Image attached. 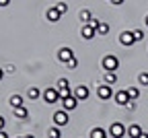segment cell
<instances>
[{"label": "cell", "mask_w": 148, "mask_h": 138, "mask_svg": "<svg viewBox=\"0 0 148 138\" xmlns=\"http://www.w3.org/2000/svg\"><path fill=\"white\" fill-rule=\"evenodd\" d=\"M8 4H10V0H0V6H2V8L8 6Z\"/></svg>", "instance_id": "cell-29"}, {"label": "cell", "mask_w": 148, "mask_h": 138, "mask_svg": "<svg viewBox=\"0 0 148 138\" xmlns=\"http://www.w3.org/2000/svg\"><path fill=\"white\" fill-rule=\"evenodd\" d=\"M101 66L105 68V72H115L119 68V58L113 56V54H109V56H105L101 60Z\"/></svg>", "instance_id": "cell-1"}, {"label": "cell", "mask_w": 148, "mask_h": 138, "mask_svg": "<svg viewBox=\"0 0 148 138\" xmlns=\"http://www.w3.org/2000/svg\"><path fill=\"white\" fill-rule=\"evenodd\" d=\"M43 99H45V103H58V101H60L58 89H45V91H43Z\"/></svg>", "instance_id": "cell-6"}, {"label": "cell", "mask_w": 148, "mask_h": 138, "mask_svg": "<svg viewBox=\"0 0 148 138\" xmlns=\"http://www.w3.org/2000/svg\"><path fill=\"white\" fill-rule=\"evenodd\" d=\"M23 138H25V136H23Z\"/></svg>", "instance_id": "cell-37"}, {"label": "cell", "mask_w": 148, "mask_h": 138, "mask_svg": "<svg viewBox=\"0 0 148 138\" xmlns=\"http://www.w3.org/2000/svg\"><path fill=\"white\" fill-rule=\"evenodd\" d=\"M62 105H64L66 111H72V109L78 107V99H76L74 95H70V97H66V99H62Z\"/></svg>", "instance_id": "cell-10"}, {"label": "cell", "mask_w": 148, "mask_h": 138, "mask_svg": "<svg viewBox=\"0 0 148 138\" xmlns=\"http://www.w3.org/2000/svg\"><path fill=\"white\" fill-rule=\"evenodd\" d=\"M8 105H10L12 109H16V107H23V97H21V95H12L10 99H8Z\"/></svg>", "instance_id": "cell-15"}, {"label": "cell", "mask_w": 148, "mask_h": 138, "mask_svg": "<svg viewBox=\"0 0 148 138\" xmlns=\"http://www.w3.org/2000/svg\"><path fill=\"white\" fill-rule=\"evenodd\" d=\"M109 33V25L107 23H99V27H97V35H107Z\"/></svg>", "instance_id": "cell-23"}, {"label": "cell", "mask_w": 148, "mask_h": 138, "mask_svg": "<svg viewBox=\"0 0 148 138\" xmlns=\"http://www.w3.org/2000/svg\"><path fill=\"white\" fill-rule=\"evenodd\" d=\"M111 4H115V6H119V4H123V0H111Z\"/></svg>", "instance_id": "cell-31"}, {"label": "cell", "mask_w": 148, "mask_h": 138, "mask_svg": "<svg viewBox=\"0 0 148 138\" xmlns=\"http://www.w3.org/2000/svg\"><path fill=\"white\" fill-rule=\"evenodd\" d=\"M0 138H10V136H8V134H6L4 130H0Z\"/></svg>", "instance_id": "cell-32"}, {"label": "cell", "mask_w": 148, "mask_h": 138, "mask_svg": "<svg viewBox=\"0 0 148 138\" xmlns=\"http://www.w3.org/2000/svg\"><path fill=\"white\" fill-rule=\"evenodd\" d=\"M56 8H58L62 14H66V12H68V4H66V2H58V4H56Z\"/></svg>", "instance_id": "cell-27"}, {"label": "cell", "mask_w": 148, "mask_h": 138, "mask_svg": "<svg viewBox=\"0 0 148 138\" xmlns=\"http://www.w3.org/2000/svg\"><path fill=\"white\" fill-rule=\"evenodd\" d=\"M14 115L18 117V120H25V117L29 115V111H27V107H16L14 109Z\"/></svg>", "instance_id": "cell-19"}, {"label": "cell", "mask_w": 148, "mask_h": 138, "mask_svg": "<svg viewBox=\"0 0 148 138\" xmlns=\"http://www.w3.org/2000/svg\"><path fill=\"white\" fill-rule=\"evenodd\" d=\"M66 66H68V70H74V68H76V66H78V58H76V56H74V58H72V60H70V62H68Z\"/></svg>", "instance_id": "cell-26"}, {"label": "cell", "mask_w": 148, "mask_h": 138, "mask_svg": "<svg viewBox=\"0 0 148 138\" xmlns=\"http://www.w3.org/2000/svg\"><path fill=\"white\" fill-rule=\"evenodd\" d=\"M68 122H70V117H68V111H66V109H60V111L53 113V126L62 128V126H66Z\"/></svg>", "instance_id": "cell-2"}, {"label": "cell", "mask_w": 148, "mask_h": 138, "mask_svg": "<svg viewBox=\"0 0 148 138\" xmlns=\"http://www.w3.org/2000/svg\"><path fill=\"white\" fill-rule=\"evenodd\" d=\"M105 83L107 85H115L117 83V74L115 72H105Z\"/></svg>", "instance_id": "cell-18"}, {"label": "cell", "mask_w": 148, "mask_h": 138, "mask_svg": "<svg viewBox=\"0 0 148 138\" xmlns=\"http://www.w3.org/2000/svg\"><path fill=\"white\" fill-rule=\"evenodd\" d=\"M90 138H107V134H105L103 128H92L90 130Z\"/></svg>", "instance_id": "cell-17"}, {"label": "cell", "mask_w": 148, "mask_h": 138, "mask_svg": "<svg viewBox=\"0 0 148 138\" xmlns=\"http://www.w3.org/2000/svg\"><path fill=\"white\" fill-rule=\"evenodd\" d=\"M109 134H111V138H123V136L127 134V130H125V126H123V124L115 122V124H111Z\"/></svg>", "instance_id": "cell-3"}, {"label": "cell", "mask_w": 148, "mask_h": 138, "mask_svg": "<svg viewBox=\"0 0 148 138\" xmlns=\"http://www.w3.org/2000/svg\"><path fill=\"white\" fill-rule=\"evenodd\" d=\"M80 35H82V39H86V41H88V39H92V37L97 35V31L92 29L90 25H84V27L80 29Z\"/></svg>", "instance_id": "cell-13"}, {"label": "cell", "mask_w": 148, "mask_h": 138, "mask_svg": "<svg viewBox=\"0 0 148 138\" xmlns=\"http://www.w3.org/2000/svg\"><path fill=\"white\" fill-rule=\"evenodd\" d=\"M140 138H148V134H146V132H142V134H140Z\"/></svg>", "instance_id": "cell-34"}, {"label": "cell", "mask_w": 148, "mask_h": 138, "mask_svg": "<svg viewBox=\"0 0 148 138\" xmlns=\"http://www.w3.org/2000/svg\"><path fill=\"white\" fill-rule=\"evenodd\" d=\"M72 95H74V97H76V99H78V101H84V99H86V97H88V89H86L84 85H78L76 89H74V93H72Z\"/></svg>", "instance_id": "cell-12"}, {"label": "cell", "mask_w": 148, "mask_h": 138, "mask_svg": "<svg viewBox=\"0 0 148 138\" xmlns=\"http://www.w3.org/2000/svg\"><path fill=\"white\" fill-rule=\"evenodd\" d=\"M127 95H130V99H132V101H136L138 97H140V91H138L136 87H130V89H127Z\"/></svg>", "instance_id": "cell-22"}, {"label": "cell", "mask_w": 148, "mask_h": 138, "mask_svg": "<svg viewBox=\"0 0 148 138\" xmlns=\"http://www.w3.org/2000/svg\"><path fill=\"white\" fill-rule=\"evenodd\" d=\"M97 95H99V99H101V101H107V99H111V97H113L115 93L111 91V85L105 83V85H101V87L97 89Z\"/></svg>", "instance_id": "cell-4"}, {"label": "cell", "mask_w": 148, "mask_h": 138, "mask_svg": "<svg viewBox=\"0 0 148 138\" xmlns=\"http://www.w3.org/2000/svg\"><path fill=\"white\" fill-rule=\"evenodd\" d=\"M142 132H144V130H142L138 124H132V126L127 128V136H130V138H140V134H142Z\"/></svg>", "instance_id": "cell-14"}, {"label": "cell", "mask_w": 148, "mask_h": 138, "mask_svg": "<svg viewBox=\"0 0 148 138\" xmlns=\"http://www.w3.org/2000/svg\"><path fill=\"white\" fill-rule=\"evenodd\" d=\"M56 89H58V93H60V99H66V97L72 95V91H70V87H68V81H66V78H60Z\"/></svg>", "instance_id": "cell-5"}, {"label": "cell", "mask_w": 148, "mask_h": 138, "mask_svg": "<svg viewBox=\"0 0 148 138\" xmlns=\"http://www.w3.org/2000/svg\"><path fill=\"white\" fill-rule=\"evenodd\" d=\"M119 43H121V46H127V48H130V46H134V43H136L134 33H132V31H123V33L119 35Z\"/></svg>", "instance_id": "cell-9"}, {"label": "cell", "mask_w": 148, "mask_h": 138, "mask_svg": "<svg viewBox=\"0 0 148 138\" xmlns=\"http://www.w3.org/2000/svg\"><path fill=\"white\" fill-rule=\"evenodd\" d=\"M132 33H134V39H136V41H142V39H144V31H142V29H134Z\"/></svg>", "instance_id": "cell-25"}, {"label": "cell", "mask_w": 148, "mask_h": 138, "mask_svg": "<svg viewBox=\"0 0 148 138\" xmlns=\"http://www.w3.org/2000/svg\"><path fill=\"white\" fill-rule=\"evenodd\" d=\"M4 124H6V122H4V117L0 115V130H4Z\"/></svg>", "instance_id": "cell-30"}, {"label": "cell", "mask_w": 148, "mask_h": 138, "mask_svg": "<svg viewBox=\"0 0 148 138\" xmlns=\"http://www.w3.org/2000/svg\"><path fill=\"white\" fill-rule=\"evenodd\" d=\"M72 58H74V52H72L70 48H62V50L58 52V60H60L62 64H68Z\"/></svg>", "instance_id": "cell-7"}, {"label": "cell", "mask_w": 148, "mask_h": 138, "mask_svg": "<svg viewBox=\"0 0 148 138\" xmlns=\"http://www.w3.org/2000/svg\"><path fill=\"white\" fill-rule=\"evenodd\" d=\"M99 23H101V21H99V19H95V17H92V19H90V21H88L86 25H90L92 29H95V31H97V27H99Z\"/></svg>", "instance_id": "cell-28"}, {"label": "cell", "mask_w": 148, "mask_h": 138, "mask_svg": "<svg viewBox=\"0 0 148 138\" xmlns=\"http://www.w3.org/2000/svg\"><path fill=\"white\" fill-rule=\"evenodd\" d=\"M113 99H115L117 105H123V107H125L130 101H132V99H130V95H127V91H117V93L113 95Z\"/></svg>", "instance_id": "cell-8"}, {"label": "cell", "mask_w": 148, "mask_h": 138, "mask_svg": "<svg viewBox=\"0 0 148 138\" xmlns=\"http://www.w3.org/2000/svg\"><path fill=\"white\" fill-rule=\"evenodd\" d=\"M2 78H4V70H2V68H0V81H2Z\"/></svg>", "instance_id": "cell-33"}, {"label": "cell", "mask_w": 148, "mask_h": 138, "mask_svg": "<svg viewBox=\"0 0 148 138\" xmlns=\"http://www.w3.org/2000/svg\"><path fill=\"white\" fill-rule=\"evenodd\" d=\"M144 23H146V27H148V14H146V17H144Z\"/></svg>", "instance_id": "cell-35"}, {"label": "cell", "mask_w": 148, "mask_h": 138, "mask_svg": "<svg viewBox=\"0 0 148 138\" xmlns=\"http://www.w3.org/2000/svg\"><path fill=\"white\" fill-rule=\"evenodd\" d=\"M78 17H80V21L86 25L90 19H92V12H90V10H80V14H78Z\"/></svg>", "instance_id": "cell-21"}, {"label": "cell", "mask_w": 148, "mask_h": 138, "mask_svg": "<svg viewBox=\"0 0 148 138\" xmlns=\"http://www.w3.org/2000/svg\"><path fill=\"white\" fill-rule=\"evenodd\" d=\"M62 134H60V128L58 126H51L49 130H47V138H60Z\"/></svg>", "instance_id": "cell-20"}, {"label": "cell", "mask_w": 148, "mask_h": 138, "mask_svg": "<svg viewBox=\"0 0 148 138\" xmlns=\"http://www.w3.org/2000/svg\"><path fill=\"white\" fill-rule=\"evenodd\" d=\"M25 138H35V136H33V134H29V136H25Z\"/></svg>", "instance_id": "cell-36"}, {"label": "cell", "mask_w": 148, "mask_h": 138, "mask_svg": "<svg viewBox=\"0 0 148 138\" xmlns=\"http://www.w3.org/2000/svg\"><path fill=\"white\" fill-rule=\"evenodd\" d=\"M45 19H47V21H49V23H58V21H60V19H62V12H60L58 8H56V6H53V8H49V10L45 12Z\"/></svg>", "instance_id": "cell-11"}, {"label": "cell", "mask_w": 148, "mask_h": 138, "mask_svg": "<svg viewBox=\"0 0 148 138\" xmlns=\"http://www.w3.org/2000/svg\"><path fill=\"white\" fill-rule=\"evenodd\" d=\"M138 81H140V85L148 87V72H140V76H138Z\"/></svg>", "instance_id": "cell-24"}, {"label": "cell", "mask_w": 148, "mask_h": 138, "mask_svg": "<svg viewBox=\"0 0 148 138\" xmlns=\"http://www.w3.org/2000/svg\"><path fill=\"white\" fill-rule=\"evenodd\" d=\"M39 95H41V91L37 89V87H31V89L27 91V97H29L31 101H35V99H39Z\"/></svg>", "instance_id": "cell-16"}]
</instances>
